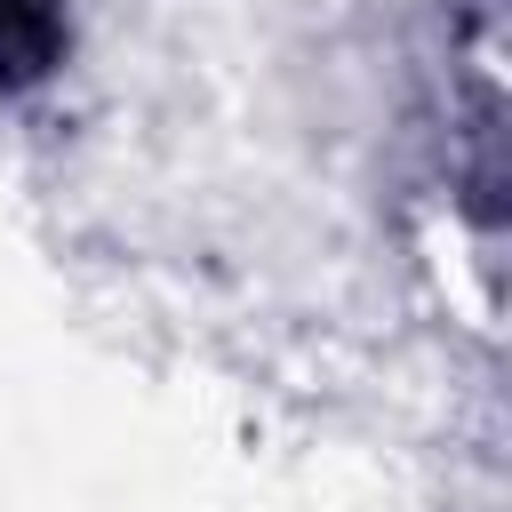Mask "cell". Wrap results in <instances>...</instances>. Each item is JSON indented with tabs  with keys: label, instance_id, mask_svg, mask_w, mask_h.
Wrapping results in <instances>:
<instances>
[{
	"label": "cell",
	"instance_id": "1",
	"mask_svg": "<svg viewBox=\"0 0 512 512\" xmlns=\"http://www.w3.org/2000/svg\"><path fill=\"white\" fill-rule=\"evenodd\" d=\"M56 56V8L48 0H0V80H32Z\"/></svg>",
	"mask_w": 512,
	"mask_h": 512
}]
</instances>
